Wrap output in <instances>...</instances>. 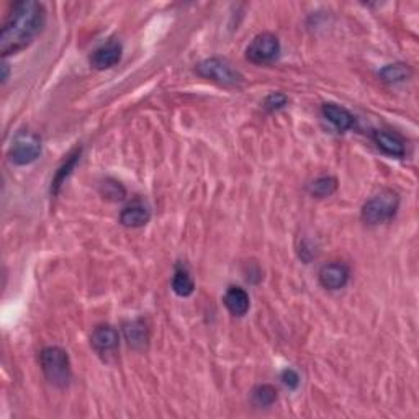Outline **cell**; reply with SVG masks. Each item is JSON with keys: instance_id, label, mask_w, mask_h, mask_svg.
I'll return each instance as SVG.
<instances>
[{"instance_id": "cell-1", "label": "cell", "mask_w": 419, "mask_h": 419, "mask_svg": "<svg viewBox=\"0 0 419 419\" xmlns=\"http://www.w3.org/2000/svg\"><path fill=\"white\" fill-rule=\"evenodd\" d=\"M46 24V10L36 0L15 2L0 33L2 56L16 54L35 41Z\"/></svg>"}, {"instance_id": "cell-2", "label": "cell", "mask_w": 419, "mask_h": 419, "mask_svg": "<svg viewBox=\"0 0 419 419\" xmlns=\"http://www.w3.org/2000/svg\"><path fill=\"white\" fill-rule=\"evenodd\" d=\"M40 365L44 377L56 388H68L72 378L68 352L61 348H44L40 354Z\"/></svg>"}, {"instance_id": "cell-3", "label": "cell", "mask_w": 419, "mask_h": 419, "mask_svg": "<svg viewBox=\"0 0 419 419\" xmlns=\"http://www.w3.org/2000/svg\"><path fill=\"white\" fill-rule=\"evenodd\" d=\"M400 208V195L392 188H383L372 195L362 206L360 216L367 225H382L392 220Z\"/></svg>"}, {"instance_id": "cell-4", "label": "cell", "mask_w": 419, "mask_h": 419, "mask_svg": "<svg viewBox=\"0 0 419 419\" xmlns=\"http://www.w3.org/2000/svg\"><path fill=\"white\" fill-rule=\"evenodd\" d=\"M195 72L206 81L216 82L220 86L234 87L243 84L241 72L233 68V64L225 58H208L195 66Z\"/></svg>"}, {"instance_id": "cell-5", "label": "cell", "mask_w": 419, "mask_h": 419, "mask_svg": "<svg viewBox=\"0 0 419 419\" xmlns=\"http://www.w3.org/2000/svg\"><path fill=\"white\" fill-rule=\"evenodd\" d=\"M281 54V40L273 33L264 31L253 38L249 46L246 48V58L249 63L257 66H266L273 63Z\"/></svg>"}, {"instance_id": "cell-6", "label": "cell", "mask_w": 419, "mask_h": 419, "mask_svg": "<svg viewBox=\"0 0 419 419\" xmlns=\"http://www.w3.org/2000/svg\"><path fill=\"white\" fill-rule=\"evenodd\" d=\"M41 139L35 133H20L15 138L12 148L9 151V158L15 166H28L40 158Z\"/></svg>"}, {"instance_id": "cell-7", "label": "cell", "mask_w": 419, "mask_h": 419, "mask_svg": "<svg viewBox=\"0 0 419 419\" xmlns=\"http://www.w3.org/2000/svg\"><path fill=\"white\" fill-rule=\"evenodd\" d=\"M91 345L100 357L108 360L120 348V334L110 325L97 326L91 334Z\"/></svg>"}, {"instance_id": "cell-8", "label": "cell", "mask_w": 419, "mask_h": 419, "mask_svg": "<svg viewBox=\"0 0 419 419\" xmlns=\"http://www.w3.org/2000/svg\"><path fill=\"white\" fill-rule=\"evenodd\" d=\"M318 278H320L321 287H325L326 290H340L349 282L350 269L344 262H328L320 269Z\"/></svg>"}, {"instance_id": "cell-9", "label": "cell", "mask_w": 419, "mask_h": 419, "mask_svg": "<svg viewBox=\"0 0 419 419\" xmlns=\"http://www.w3.org/2000/svg\"><path fill=\"white\" fill-rule=\"evenodd\" d=\"M121 53L123 48L118 41H108L99 46L91 56V64L92 68L99 69V71H105L113 68L120 63L121 59Z\"/></svg>"}, {"instance_id": "cell-10", "label": "cell", "mask_w": 419, "mask_h": 419, "mask_svg": "<svg viewBox=\"0 0 419 419\" xmlns=\"http://www.w3.org/2000/svg\"><path fill=\"white\" fill-rule=\"evenodd\" d=\"M373 143L377 144V148L382 151L383 154L392 156V158H405L406 154V146L405 141L395 133L385 131V130H377L373 131Z\"/></svg>"}, {"instance_id": "cell-11", "label": "cell", "mask_w": 419, "mask_h": 419, "mask_svg": "<svg viewBox=\"0 0 419 419\" xmlns=\"http://www.w3.org/2000/svg\"><path fill=\"white\" fill-rule=\"evenodd\" d=\"M321 113L340 133L349 131L350 128H354L355 125L354 115H352L349 110L339 107L336 104H325L321 107Z\"/></svg>"}, {"instance_id": "cell-12", "label": "cell", "mask_w": 419, "mask_h": 419, "mask_svg": "<svg viewBox=\"0 0 419 419\" xmlns=\"http://www.w3.org/2000/svg\"><path fill=\"white\" fill-rule=\"evenodd\" d=\"M151 220V210L141 202L125 206L120 213V223L126 228H141Z\"/></svg>"}, {"instance_id": "cell-13", "label": "cell", "mask_w": 419, "mask_h": 419, "mask_svg": "<svg viewBox=\"0 0 419 419\" xmlns=\"http://www.w3.org/2000/svg\"><path fill=\"white\" fill-rule=\"evenodd\" d=\"M223 303H225L228 311H230L233 316L241 318L249 311L251 300H249L248 292H246L244 288L230 287L226 290L225 297H223Z\"/></svg>"}, {"instance_id": "cell-14", "label": "cell", "mask_w": 419, "mask_h": 419, "mask_svg": "<svg viewBox=\"0 0 419 419\" xmlns=\"http://www.w3.org/2000/svg\"><path fill=\"white\" fill-rule=\"evenodd\" d=\"M123 334L130 348L133 349H144L149 340V331L146 323L141 320H135L123 325Z\"/></svg>"}, {"instance_id": "cell-15", "label": "cell", "mask_w": 419, "mask_h": 419, "mask_svg": "<svg viewBox=\"0 0 419 419\" xmlns=\"http://www.w3.org/2000/svg\"><path fill=\"white\" fill-rule=\"evenodd\" d=\"M172 290H174V293L178 295V297H190L195 292V282H193V277L190 276V272L186 269V267L178 266L176 272H174V277H172Z\"/></svg>"}, {"instance_id": "cell-16", "label": "cell", "mask_w": 419, "mask_h": 419, "mask_svg": "<svg viewBox=\"0 0 419 419\" xmlns=\"http://www.w3.org/2000/svg\"><path fill=\"white\" fill-rule=\"evenodd\" d=\"M411 74H413V69L405 63L388 64V66H385L383 69H380V72H378L380 79H382L383 82H388V84L405 82V81L410 79Z\"/></svg>"}, {"instance_id": "cell-17", "label": "cell", "mask_w": 419, "mask_h": 419, "mask_svg": "<svg viewBox=\"0 0 419 419\" xmlns=\"http://www.w3.org/2000/svg\"><path fill=\"white\" fill-rule=\"evenodd\" d=\"M277 398H278L277 388L267 383L256 387L253 390V393H251V401H253V405L257 408H269L276 403Z\"/></svg>"}, {"instance_id": "cell-18", "label": "cell", "mask_w": 419, "mask_h": 419, "mask_svg": "<svg viewBox=\"0 0 419 419\" xmlns=\"http://www.w3.org/2000/svg\"><path fill=\"white\" fill-rule=\"evenodd\" d=\"M79 158H81V149H76L74 153H72L69 156V159L66 161V163L59 167L58 172H56V176L53 178V183H51V193L53 195H56V193L59 192L61 186H63V183L66 182V178H68L71 176V172L76 167V164H77V161H79Z\"/></svg>"}, {"instance_id": "cell-19", "label": "cell", "mask_w": 419, "mask_h": 419, "mask_svg": "<svg viewBox=\"0 0 419 419\" xmlns=\"http://www.w3.org/2000/svg\"><path fill=\"white\" fill-rule=\"evenodd\" d=\"M336 190H338V181L336 177H331V176L316 178V181H313L308 186V192L316 198L329 197V195H333Z\"/></svg>"}, {"instance_id": "cell-20", "label": "cell", "mask_w": 419, "mask_h": 419, "mask_svg": "<svg viewBox=\"0 0 419 419\" xmlns=\"http://www.w3.org/2000/svg\"><path fill=\"white\" fill-rule=\"evenodd\" d=\"M100 193L104 195V198L111 200V202H118V200L125 198L126 195L121 183L111 181V178H107V181L102 182V186H100Z\"/></svg>"}, {"instance_id": "cell-21", "label": "cell", "mask_w": 419, "mask_h": 419, "mask_svg": "<svg viewBox=\"0 0 419 419\" xmlns=\"http://www.w3.org/2000/svg\"><path fill=\"white\" fill-rule=\"evenodd\" d=\"M287 105H288V97L282 92H272L271 95H267L264 100V108L267 111H271V113L285 108Z\"/></svg>"}, {"instance_id": "cell-22", "label": "cell", "mask_w": 419, "mask_h": 419, "mask_svg": "<svg viewBox=\"0 0 419 419\" xmlns=\"http://www.w3.org/2000/svg\"><path fill=\"white\" fill-rule=\"evenodd\" d=\"M281 380L288 390L298 388V385H300V377H298V373L293 370V368H285L281 375Z\"/></svg>"}, {"instance_id": "cell-23", "label": "cell", "mask_w": 419, "mask_h": 419, "mask_svg": "<svg viewBox=\"0 0 419 419\" xmlns=\"http://www.w3.org/2000/svg\"><path fill=\"white\" fill-rule=\"evenodd\" d=\"M7 79H9V64L4 63L2 64V82L5 84L7 82Z\"/></svg>"}]
</instances>
